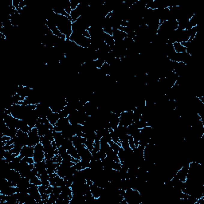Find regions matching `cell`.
I'll list each match as a JSON object with an SVG mask.
<instances>
[{"mask_svg":"<svg viewBox=\"0 0 204 204\" xmlns=\"http://www.w3.org/2000/svg\"><path fill=\"white\" fill-rule=\"evenodd\" d=\"M72 21L68 17L57 14L56 26L62 34L66 37V39H70V35L72 34Z\"/></svg>","mask_w":204,"mask_h":204,"instance_id":"1","label":"cell"},{"mask_svg":"<svg viewBox=\"0 0 204 204\" xmlns=\"http://www.w3.org/2000/svg\"><path fill=\"white\" fill-rule=\"evenodd\" d=\"M124 200L128 204H141L143 202L142 196L139 190L129 188L125 190L124 195Z\"/></svg>","mask_w":204,"mask_h":204,"instance_id":"2","label":"cell"},{"mask_svg":"<svg viewBox=\"0 0 204 204\" xmlns=\"http://www.w3.org/2000/svg\"><path fill=\"white\" fill-rule=\"evenodd\" d=\"M70 40L82 48H88L91 44L90 38H87L82 34H76L74 33H72V34L70 35Z\"/></svg>","mask_w":204,"mask_h":204,"instance_id":"3","label":"cell"},{"mask_svg":"<svg viewBox=\"0 0 204 204\" xmlns=\"http://www.w3.org/2000/svg\"><path fill=\"white\" fill-rule=\"evenodd\" d=\"M3 177L9 181L11 187H16L19 181L22 178L20 172L14 169H11L10 172L3 175Z\"/></svg>","mask_w":204,"mask_h":204,"instance_id":"4","label":"cell"},{"mask_svg":"<svg viewBox=\"0 0 204 204\" xmlns=\"http://www.w3.org/2000/svg\"><path fill=\"white\" fill-rule=\"evenodd\" d=\"M132 114L133 112L132 110H128V111H124L123 112H121V116H120V123L119 124L124 126V127H128L130 124H132L133 123L132 121Z\"/></svg>","mask_w":204,"mask_h":204,"instance_id":"5","label":"cell"},{"mask_svg":"<svg viewBox=\"0 0 204 204\" xmlns=\"http://www.w3.org/2000/svg\"><path fill=\"white\" fill-rule=\"evenodd\" d=\"M28 136H29L28 146L34 147L36 144L40 143L41 136L38 135L37 128H31L30 132H28Z\"/></svg>","mask_w":204,"mask_h":204,"instance_id":"6","label":"cell"},{"mask_svg":"<svg viewBox=\"0 0 204 204\" xmlns=\"http://www.w3.org/2000/svg\"><path fill=\"white\" fill-rule=\"evenodd\" d=\"M28 193L29 195L33 197L36 200L37 204H43L42 200V196H41V193L38 190V186H36L34 184H30V188H28Z\"/></svg>","mask_w":204,"mask_h":204,"instance_id":"7","label":"cell"},{"mask_svg":"<svg viewBox=\"0 0 204 204\" xmlns=\"http://www.w3.org/2000/svg\"><path fill=\"white\" fill-rule=\"evenodd\" d=\"M2 118H3V121L5 122V124H6L8 127L14 128H17V129H18L19 121H20L19 119L15 118V117H14L12 115L7 114L6 112H3Z\"/></svg>","mask_w":204,"mask_h":204,"instance_id":"8","label":"cell"},{"mask_svg":"<svg viewBox=\"0 0 204 204\" xmlns=\"http://www.w3.org/2000/svg\"><path fill=\"white\" fill-rule=\"evenodd\" d=\"M34 160L35 163L41 162L45 160V154L43 151V145L41 143H38L34 146Z\"/></svg>","mask_w":204,"mask_h":204,"instance_id":"9","label":"cell"},{"mask_svg":"<svg viewBox=\"0 0 204 204\" xmlns=\"http://www.w3.org/2000/svg\"><path fill=\"white\" fill-rule=\"evenodd\" d=\"M190 162L185 163V164L181 167L180 169H178V171H177V172L173 177L178 178V179L183 181V182H185L186 179H187V176H188V169H189V164H190Z\"/></svg>","mask_w":204,"mask_h":204,"instance_id":"10","label":"cell"},{"mask_svg":"<svg viewBox=\"0 0 204 204\" xmlns=\"http://www.w3.org/2000/svg\"><path fill=\"white\" fill-rule=\"evenodd\" d=\"M43 151H44L45 154V160L52 159L54 155H57L58 153V148L56 149L52 145V143L43 145Z\"/></svg>","mask_w":204,"mask_h":204,"instance_id":"11","label":"cell"},{"mask_svg":"<svg viewBox=\"0 0 204 204\" xmlns=\"http://www.w3.org/2000/svg\"><path fill=\"white\" fill-rule=\"evenodd\" d=\"M70 121L68 117L65 118H59L57 123L54 126H53V130L56 132H62L63 130L65 129L68 126L70 125Z\"/></svg>","mask_w":204,"mask_h":204,"instance_id":"12","label":"cell"},{"mask_svg":"<svg viewBox=\"0 0 204 204\" xmlns=\"http://www.w3.org/2000/svg\"><path fill=\"white\" fill-rule=\"evenodd\" d=\"M30 181L26 178V177H22L19 183L17 184V192H20V191H26L28 192V188H30Z\"/></svg>","mask_w":204,"mask_h":204,"instance_id":"13","label":"cell"},{"mask_svg":"<svg viewBox=\"0 0 204 204\" xmlns=\"http://www.w3.org/2000/svg\"><path fill=\"white\" fill-rule=\"evenodd\" d=\"M34 152V147L26 145L22 148L19 156L20 157V159H22L24 157H33Z\"/></svg>","mask_w":204,"mask_h":204,"instance_id":"14","label":"cell"},{"mask_svg":"<svg viewBox=\"0 0 204 204\" xmlns=\"http://www.w3.org/2000/svg\"><path fill=\"white\" fill-rule=\"evenodd\" d=\"M45 161H46V164L47 172H48V174L55 173V172H57V170H58L60 164H59V163H54L52 159L45 160Z\"/></svg>","mask_w":204,"mask_h":204,"instance_id":"15","label":"cell"},{"mask_svg":"<svg viewBox=\"0 0 204 204\" xmlns=\"http://www.w3.org/2000/svg\"><path fill=\"white\" fill-rule=\"evenodd\" d=\"M112 38L115 42H121V41H123L125 38L128 37L127 34L124 31H121V30H118V29H112Z\"/></svg>","mask_w":204,"mask_h":204,"instance_id":"16","label":"cell"},{"mask_svg":"<svg viewBox=\"0 0 204 204\" xmlns=\"http://www.w3.org/2000/svg\"><path fill=\"white\" fill-rule=\"evenodd\" d=\"M17 140L20 141L22 144L23 146L28 145V140H29V136H28V133L22 132V130H18L16 135Z\"/></svg>","mask_w":204,"mask_h":204,"instance_id":"17","label":"cell"},{"mask_svg":"<svg viewBox=\"0 0 204 204\" xmlns=\"http://www.w3.org/2000/svg\"><path fill=\"white\" fill-rule=\"evenodd\" d=\"M34 167L37 169L38 174L42 175L45 174V173H48L47 172V167H46V161L42 160L41 162L34 163Z\"/></svg>","mask_w":204,"mask_h":204,"instance_id":"18","label":"cell"},{"mask_svg":"<svg viewBox=\"0 0 204 204\" xmlns=\"http://www.w3.org/2000/svg\"><path fill=\"white\" fill-rule=\"evenodd\" d=\"M53 140L55 142L56 145H57L58 148L59 147L62 146V143L63 140H64V136H63L62 132H56L54 130H53Z\"/></svg>","mask_w":204,"mask_h":204,"instance_id":"19","label":"cell"},{"mask_svg":"<svg viewBox=\"0 0 204 204\" xmlns=\"http://www.w3.org/2000/svg\"><path fill=\"white\" fill-rule=\"evenodd\" d=\"M35 128H37L38 132V135H39L41 137L43 136H44V135L46 134V132H48L50 129L48 126L44 124L40 123L38 121L37 124H36V127Z\"/></svg>","mask_w":204,"mask_h":204,"instance_id":"20","label":"cell"},{"mask_svg":"<svg viewBox=\"0 0 204 204\" xmlns=\"http://www.w3.org/2000/svg\"><path fill=\"white\" fill-rule=\"evenodd\" d=\"M72 125V130L74 136H83L84 137V132H83V125L80 124H71Z\"/></svg>","mask_w":204,"mask_h":204,"instance_id":"21","label":"cell"},{"mask_svg":"<svg viewBox=\"0 0 204 204\" xmlns=\"http://www.w3.org/2000/svg\"><path fill=\"white\" fill-rule=\"evenodd\" d=\"M53 11L54 12L55 14H60V15H63V16H65V17H68V18H70V15H69V14L65 12L62 4H58V5H57L56 7H53Z\"/></svg>","mask_w":204,"mask_h":204,"instance_id":"22","label":"cell"},{"mask_svg":"<svg viewBox=\"0 0 204 204\" xmlns=\"http://www.w3.org/2000/svg\"><path fill=\"white\" fill-rule=\"evenodd\" d=\"M102 165H103V168H106V169H113V165L115 161L110 159L109 157H106L101 160Z\"/></svg>","mask_w":204,"mask_h":204,"instance_id":"23","label":"cell"},{"mask_svg":"<svg viewBox=\"0 0 204 204\" xmlns=\"http://www.w3.org/2000/svg\"><path fill=\"white\" fill-rule=\"evenodd\" d=\"M68 119L70 121V124H75L79 123V115H78V111L76 110V111L73 112L71 113L68 116Z\"/></svg>","mask_w":204,"mask_h":204,"instance_id":"24","label":"cell"},{"mask_svg":"<svg viewBox=\"0 0 204 204\" xmlns=\"http://www.w3.org/2000/svg\"><path fill=\"white\" fill-rule=\"evenodd\" d=\"M62 133L64 138H66V139L72 140L73 137L74 136V132H73L72 130V125H71V124H70L65 129L63 130L62 132Z\"/></svg>","mask_w":204,"mask_h":204,"instance_id":"25","label":"cell"},{"mask_svg":"<svg viewBox=\"0 0 204 204\" xmlns=\"http://www.w3.org/2000/svg\"><path fill=\"white\" fill-rule=\"evenodd\" d=\"M46 118L48 119V121H50V123L53 126H54L56 124V123H57V121H58V120H59V118H60V116H59V114H58V112H52L49 116H47Z\"/></svg>","mask_w":204,"mask_h":204,"instance_id":"26","label":"cell"},{"mask_svg":"<svg viewBox=\"0 0 204 204\" xmlns=\"http://www.w3.org/2000/svg\"><path fill=\"white\" fill-rule=\"evenodd\" d=\"M73 145L74 147L78 146L80 144H85L86 142V139L83 136H74L72 138Z\"/></svg>","mask_w":204,"mask_h":204,"instance_id":"27","label":"cell"},{"mask_svg":"<svg viewBox=\"0 0 204 204\" xmlns=\"http://www.w3.org/2000/svg\"><path fill=\"white\" fill-rule=\"evenodd\" d=\"M100 188H99L98 186H97L95 183H93L90 185V191L91 194L93 195V196L95 199H98L100 197Z\"/></svg>","mask_w":204,"mask_h":204,"instance_id":"28","label":"cell"},{"mask_svg":"<svg viewBox=\"0 0 204 204\" xmlns=\"http://www.w3.org/2000/svg\"><path fill=\"white\" fill-rule=\"evenodd\" d=\"M18 129L22 130V132L28 133V132H30V130H31V128L29 127V125H28L27 123H26L25 121H23V120H20V121H19V127H18Z\"/></svg>","mask_w":204,"mask_h":204,"instance_id":"29","label":"cell"},{"mask_svg":"<svg viewBox=\"0 0 204 204\" xmlns=\"http://www.w3.org/2000/svg\"><path fill=\"white\" fill-rule=\"evenodd\" d=\"M21 160L22 159H20V157L18 155V156H16V157L14 158V160H12L11 162H10V167H11V169L19 171V165H20V163H21Z\"/></svg>","mask_w":204,"mask_h":204,"instance_id":"30","label":"cell"},{"mask_svg":"<svg viewBox=\"0 0 204 204\" xmlns=\"http://www.w3.org/2000/svg\"><path fill=\"white\" fill-rule=\"evenodd\" d=\"M6 202L8 204H19L17 193L11 195H7L6 197Z\"/></svg>","mask_w":204,"mask_h":204,"instance_id":"31","label":"cell"},{"mask_svg":"<svg viewBox=\"0 0 204 204\" xmlns=\"http://www.w3.org/2000/svg\"><path fill=\"white\" fill-rule=\"evenodd\" d=\"M67 152H68V153H69L71 156H72V157L75 158V159H76V160H81V156H80V155L77 153L76 148H75L74 145L70 147L69 149H67Z\"/></svg>","mask_w":204,"mask_h":204,"instance_id":"32","label":"cell"},{"mask_svg":"<svg viewBox=\"0 0 204 204\" xmlns=\"http://www.w3.org/2000/svg\"><path fill=\"white\" fill-rule=\"evenodd\" d=\"M39 178L41 179V182H42V184L43 185H46V186H50V174L48 173H45V174L40 175Z\"/></svg>","mask_w":204,"mask_h":204,"instance_id":"33","label":"cell"},{"mask_svg":"<svg viewBox=\"0 0 204 204\" xmlns=\"http://www.w3.org/2000/svg\"><path fill=\"white\" fill-rule=\"evenodd\" d=\"M173 48L176 53H183L186 52V47H184L183 45L179 43V42H175L173 43Z\"/></svg>","mask_w":204,"mask_h":204,"instance_id":"34","label":"cell"},{"mask_svg":"<svg viewBox=\"0 0 204 204\" xmlns=\"http://www.w3.org/2000/svg\"><path fill=\"white\" fill-rule=\"evenodd\" d=\"M104 43L108 45V46H112L114 45V43H115V41H114L112 36L108 34H105V33H104Z\"/></svg>","mask_w":204,"mask_h":204,"instance_id":"35","label":"cell"},{"mask_svg":"<svg viewBox=\"0 0 204 204\" xmlns=\"http://www.w3.org/2000/svg\"><path fill=\"white\" fill-rule=\"evenodd\" d=\"M138 129H139V128L136 127V125L134 123H132V124H130V125H128V127H126L127 133L129 135V136H132V135L134 134L135 132H136Z\"/></svg>","mask_w":204,"mask_h":204,"instance_id":"36","label":"cell"},{"mask_svg":"<svg viewBox=\"0 0 204 204\" xmlns=\"http://www.w3.org/2000/svg\"><path fill=\"white\" fill-rule=\"evenodd\" d=\"M109 132H110V136H111L112 140L113 142H115V143H116L117 144H119V145L121 147V142H120V140H119V137H118V136H117V134L115 132V131H114L113 129H112V128H109Z\"/></svg>","mask_w":204,"mask_h":204,"instance_id":"37","label":"cell"},{"mask_svg":"<svg viewBox=\"0 0 204 204\" xmlns=\"http://www.w3.org/2000/svg\"><path fill=\"white\" fill-rule=\"evenodd\" d=\"M133 123L136 125V127L138 128L139 129H141V128H144L148 126V123L146 121H144L142 117H140V119L138 121H136V122H133Z\"/></svg>","mask_w":204,"mask_h":204,"instance_id":"38","label":"cell"},{"mask_svg":"<svg viewBox=\"0 0 204 204\" xmlns=\"http://www.w3.org/2000/svg\"><path fill=\"white\" fill-rule=\"evenodd\" d=\"M58 197H59V195H58V194H53V193H51L50 195L49 198H48L46 204H55Z\"/></svg>","mask_w":204,"mask_h":204,"instance_id":"39","label":"cell"},{"mask_svg":"<svg viewBox=\"0 0 204 204\" xmlns=\"http://www.w3.org/2000/svg\"><path fill=\"white\" fill-rule=\"evenodd\" d=\"M198 26H195V27L191 28L190 30H189V34H190V39H189V41L188 42H190V41H192L194 38H195V37H196V35H197L198 34Z\"/></svg>","mask_w":204,"mask_h":204,"instance_id":"40","label":"cell"},{"mask_svg":"<svg viewBox=\"0 0 204 204\" xmlns=\"http://www.w3.org/2000/svg\"><path fill=\"white\" fill-rule=\"evenodd\" d=\"M62 146L64 147L65 148L69 149L71 146H73V142L72 140L70 139H66V138H64L63 140L62 143Z\"/></svg>","mask_w":204,"mask_h":204,"instance_id":"41","label":"cell"},{"mask_svg":"<svg viewBox=\"0 0 204 204\" xmlns=\"http://www.w3.org/2000/svg\"><path fill=\"white\" fill-rule=\"evenodd\" d=\"M62 5L65 12H66L69 15H70V13L72 11V10H71V6H70V1H66L65 2L62 3Z\"/></svg>","mask_w":204,"mask_h":204,"instance_id":"42","label":"cell"},{"mask_svg":"<svg viewBox=\"0 0 204 204\" xmlns=\"http://www.w3.org/2000/svg\"><path fill=\"white\" fill-rule=\"evenodd\" d=\"M30 183L32 184H34L36 186H40L42 185V182H41V179H40L39 176H35L33 177L32 178H30Z\"/></svg>","mask_w":204,"mask_h":204,"instance_id":"43","label":"cell"},{"mask_svg":"<svg viewBox=\"0 0 204 204\" xmlns=\"http://www.w3.org/2000/svg\"><path fill=\"white\" fill-rule=\"evenodd\" d=\"M117 155H118L119 160L121 162H123L124 159H125V152L122 148L121 147V148L119 149L118 152H117Z\"/></svg>","mask_w":204,"mask_h":204,"instance_id":"44","label":"cell"},{"mask_svg":"<svg viewBox=\"0 0 204 204\" xmlns=\"http://www.w3.org/2000/svg\"><path fill=\"white\" fill-rule=\"evenodd\" d=\"M99 151H100V140H95L94 144H93V150L91 151V153L93 154V153H96Z\"/></svg>","mask_w":204,"mask_h":204,"instance_id":"45","label":"cell"},{"mask_svg":"<svg viewBox=\"0 0 204 204\" xmlns=\"http://www.w3.org/2000/svg\"><path fill=\"white\" fill-rule=\"evenodd\" d=\"M109 145L111 146L112 149V150H113V151L115 152L116 154H117V152H118V151H119V149L121 148V146H120L119 144H116V143H115V142L112 141V140L109 142Z\"/></svg>","mask_w":204,"mask_h":204,"instance_id":"46","label":"cell"},{"mask_svg":"<svg viewBox=\"0 0 204 204\" xmlns=\"http://www.w3.org/2000/svg\"><path fill=\"white\" fill-rule=\"evenodd\" d=\"M43 136L46 138V140H48L49 141H50V142H52V141H53V130H51V129H50L48 132L46 133V134Z\"/></svg>","mask_w":204,"mask_h":204,"instance_id":"47","label":"cell"},{"mask_svg":"<svg viewBox=\"0 0 204 204\" xmlns=\"http://www.w3.org/2000/svg\"><path fill=\"white\" fill-rule=\"evenodd\" d=\"M58 154H59V155H60L62 157L65 156V155H66L68 154L67 149L65 148H64V147H62V146L59 147V148H58Z\"/></svg>","mask_w":204,"mask_h":204,"instance_id":"48","label":"cell"},{"mask_svg":"<svg viewBox=\"0 0 204 204\" xmlns=\"http://www.w3.org/2000/svg\"><path fill=\"white\" fill-rule=\"evenodd\" d=\"M52 160H53V161L54 163H59V164H61V163L62 162V157L59 154H57V155H54L52 158Z\"/></svg>","mask_w":204,"mask_h":204,"instance_id":"49","label":"cell"},{"mask_svg":"<svg viewBox=\"0 0 204 204\" xmlns=\"http://www.w3.org/2000/svg\"><path fill=\"white\" fill-rule=\"evenodd\" d=\"M58 114H59L60 118H65V117H68V116H69V113H68L67 111H66L65 109H63L62 110H61V111L58 112Z\"/></svg>","mask_w":204,"mask_h":204,"instance_id":"50","label":"cell"},{"mask_svg":"<svg viewBox=\"0 0 204 204\" xmlns=\"http://www.w3.org/2000/svg\"><path fill=\"white\" fill-rule=\"evenodd\" d=\"M128 144H129L130 148H131L132 150H134V149L136 148V146H135V143H134V140H133V137H132V136H129V137H128Z\"/></svg>","mask_w":204,"mask_h":204,"instance_id":"51","label":"cell"},{"mask_svg":"<svg viewBox=\"0 0 204 204\" xmlns=\"http://www.w3.org/2000/svg\"><path fill=\"white\" fill-rule=\"evenodd\" d=\"M48 187H49V186L43 185V184L38 186V190H39L40 193H41V194H43V193H45V191H46V188H48Z\"/></svg>","mask_w":204,"mask_h":204,"instance_id":"52","label":"cell"},{"mask_svg":"<svg viewBox=\"0 0 204 204\" xmlns=\"http://www.w3.org/2000/svg\"><path fill=\"white\" fill-rule=\"evenodd\" d=\"M113 169L116 171H120L121 169V162H115L113 165Z\"/></svg>","mask_w":204,"mask_h":204,"instance_id":"53","label":"cell"},{"mask_svg":"<svg viewBox=\"0 0 204 204\" xmlns=\"http://www.w3.org/2000/svg\"><path fill=\"white\" fill-rule=\"evenodd\" d=\"M79 5V2H73V1H70V6H71V10H75L77 7V6Z\"/></svg>","mask_w":204,"mask_h":204,"instance_id":"54","label":"cell"},{"mask_svg":"<svg viewBox=\"0 0 204 204\" xmlns=\"http://www.w3.org/2000/svg\"><path fill=\"white\" fill-rule=\"evenodd\" d=\"M26 158V162L28 163V164H34V158L33 157H25Z\"/></svg>","mask_w":204,"mask_h":204,"instance_id":"55","label":"cell"},{"mask_svg":"<svg viewBox=\"0 0 204 204\" xmlns=\"http://www.w3.org/2000/svg\"><path fill=\"white\" fill-rule=\"evenodd\" d=\"M52 191H53V186L50 185L49 187L46 188V190L45 193L47 194V195H50L51 193H52Z\"/></svg>","mask_w":204,"mask_h":204,"instance_id":"56","label":"cell"},{"mask_svg":"<svg viewBox=\"0 0 204 204\" xmlns=\"http://www.w3.org/2000/svg\"><path fill=\"white\" fill-rule=\"evenodd\" d=\"M11 139L10 137L9 136H2V138H1V141H3V142H6L7 143L8 140H10Z\"/></svg>","mask_w":204,"mask_h":204,"instance_id":"57","label":"cell"}]
</instances>
